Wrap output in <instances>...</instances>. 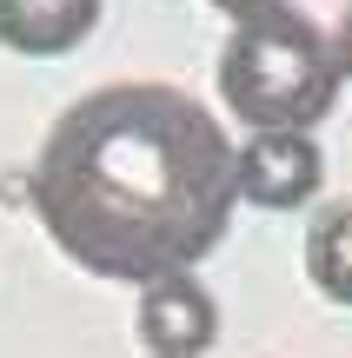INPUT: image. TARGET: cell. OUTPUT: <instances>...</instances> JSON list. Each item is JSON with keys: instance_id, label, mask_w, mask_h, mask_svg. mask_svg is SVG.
Instances as JSON below:
<instances>
[{"instance_id": "obj_7", "label": "cell", "mask_w": 352, "mask_h": 358, "mask_svg": "<svg viewBox=\"0 0 352 358\" xmlns=\"http://www.w3.org/2000/svg\"><path fill=\"white\" fill-rule=\"evenodd\" d=\"M206 7H220L226 20H260V13H279V7H293V0H206Z\"/></svg>"}, {"instance_id": "obj_5", "label": "cell", "mask_w": 352, "mask_h": 358, "mask_svg": "<svg viewBox=\"0 0 352 358\" xmlns=\"http://www.w3.org/2000/svg\"><path fill=\"white\" fill-rule=\"evenodd\" d=\"M100 27V0H0V47L27 60H60L87 47Z\"/></svg>"}, {"instance_id": "obj_4", "label": "cell", "mask_w": 352, "mask_h": 358, "mask_svg": "<svg viewBox=\"0 0 352 358\" xmlns=\"http://www.w3.org/2000/svg\"><path fill=\"white\" fill-rule=\"evenodd\" d=\"M133 332H140L146 358H206L220 338V306L193 272H180V279H160L140 292Z\"/></svg>"}, {"instance_id": "obj_8", "label": "cell", "mask_w": 352, "mask_h": 358, "mask_svg": "<svg viewBox=\"0 0 352 358\" xmlns=\"http://www.w3.org/2000/svg\"><path fill=\"white\" fill-rule=\"evenodd\" d=\"M332 60H339V80H352V7L339 13V34H332Z\"/></svg>"}, {"instance_id": "obj_3", "label": "cell", "mask_w": 352, "mask_h": 358, "mask_svg": "<svg viewBox=\"0 0 352 358\" xmlns=\"http://www.w3.org/2000/svg\"><path fill=\"white\" fill-rule=\"evenodd\" d=\"M326 179V153L313 133H246L239 146V199L266 206V213H293L306 206Z\"/></svg>"}, {"instance_id": "obj_6", "label": "cell", "mask_w": 352, "mask_h": 358, "mask_svg": "<svg viewBox=\"0 0 352 358\" xmlns=\"http://www.w3.org/2000/svg\"><path fill=\"white\" fill-rule=\"evenodd\" d=\"M306 279H313V292L326 306L352 312V199L313 219V232H306Z\"/></svg>"}, {"instance_id": "obj_1", "label": "cell", "mask_w": 352, "mask_h": 358, "mask_svg": "<svg viewBox=\"0 0 352 358\" xmlns=\"http://www.w3.org/2000/svg\"><path fill=\"white\" fill-rule=\"evenodd\" d=\"M40 232L106 285L199 272L239 213V140L167 80L93 87L34 159Z\"/></svg>"}, {"instance_id": "obj_2", "label": "cell", "mask_w": 352, "mask_h": 358, "mask_svg": "<svg viewBox=\"0 0 352 358\" xmlns=\"http://www.w3.org/2000/svg\"><path fill=\"white\" fill-rule=\"evenodd\" d=\"M332 40L300 7L239 20L220 47V106L246 133H313L339 106Z\"/></svg>"}]
</instances>
